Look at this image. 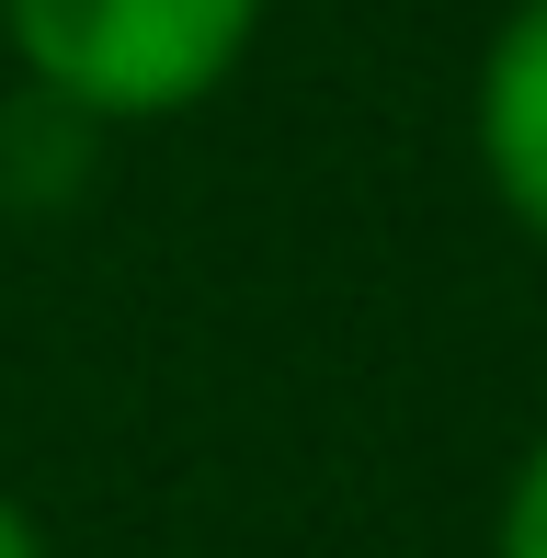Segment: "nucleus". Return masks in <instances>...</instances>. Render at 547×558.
Segmentation results:
<instances>
[{"label": "nucleus", "mask_w": 547, "mask_h": 558, "mask_svg": "<svg viewBox=\"0 0 547 558\" xmlns=\"http://www.w3.org/2000/svg\"><path fill=\"white\" fill-rule=\"evenodd\" d=\"M479 171L547 240V0H513V23L479 58Z\"/></svg>", "instance_id": "f03ea898"}, {"label": "nucleus", "mask_w": 547, "mask_h": 558, "mask_svg": "<svg viewBox=\"0 0 547 558\" xmlns=\"http://www.w3.org/2000/svg\"><path fill=\"white\" fill-rule=\"evenodd\" d=\"M502 558H547V445L513 468V490H502Z\"/></svg>", "instance_id": "7ed1b4c3"}, {"label": "nucleus", "mask_w": 547, "mask_h": 558, "mask_svg": "<svg viewBox=\"0 0 547 558\" xmlns=\"http://www.w3.org/2000/svg\"><path fill=\"white\" fill-rule=\"evenodd\" d=\"M0 558H46V536H35V513H23L12 490H0Z\"/></svg>", "instance_id": "20e7f679"}, {"label": "nucleus", "mask_w": 547, "mask_h": 558, "mask_svg": "<svg viewBox=\"0 0 547 558\" xmlns=\"http://www.w3.org/2000/svg\"><path fill=\"white\" fill-rule=\"evenodd\" d=\"M23 81L92 125L194 114L263 35V0H0Z\"/></svg>", "instance_id": "f257e3e1"}]
</instances>
